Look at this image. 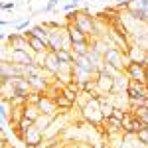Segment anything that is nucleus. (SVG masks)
<instances>
[{"label": "nucleus", "mask_w": 148, "mask_h": 148, "mask_svg": "<svg viewBox=\"0 0 148 148\" xmlns=\"http://www.w3.org/2000/svg\"><path fill=\"white\" fill-rule=\"evenodd\" d=\"M81 111V119H85L87 125L95 126L97 130H101V125H105V116H103V111H101V105H99V97H89V101L85 105L79 107Z\"/></svg>", "instance_id": "nucleus-1"}, {"label": "nucleus", "mask_w": 148, "mask_h": 148, "mask_svg": "<svg viewBox=\"0 0 148 148\" xmlns=\"http://www.w3.org/2000/svg\"><path fill=\"white\" fill-rule=\"evenodd\" d=\"M103 61H105L107 65L114 67L116 71H123V73H125L126 65H128V56H126L123 49H119V47H114V46H109V49H107L105 56H103Z\"/></svg>", "instance_id": "nucleus-2"}, {"label": "nucleus", "mask_w": 148, "mask_h": 148, "mask_svg": "<svg viewBox=\"0 0 148 148\" xmlns=\"http://www.w3.org/2000/svg\"><path fill=\"white\" fill-rule=\"evenodd\" d=\"M4 61H12L16 65H32V63H36L34 53L30 49H10L8 59H4Z\"/></svg>", "instance_id": "nucleus-3"}, {"label": "nucleus", "mask_w": 148, "mask_h": 148, "mask_svg": "<svg viewBox=\"0 0 148 148\" xmlns=\"http://www.w3.org/2000/svg\"><path fill=\"white\" fill-rule=\"evenodd\" d=\"M95 79H97V91L101 93V95H111L114 93V77L113 75H109V73H105V71H97V75H95Z\"/></svg>", "instance_id": "nucleus-4"}, {"label": "nucleus", "mask_w": 148, "mask_h": 148, "mask_svg": "<svg viewBox=\"0 0 148 148\" xmlns=\"http://www.w3.org/2000/svg\"><path fill=\"white\" fill-rule=\"evenodd\" d=\"M125 73H126V77H128V79H134V81H142V83H146V65H144V63L128 61Z\"/></svg>", "instance_id": "nucleus-5"}, {"label": "nucleus", "mask_w": 148, "mask_h": 148, "mask_svg": "<svg viewBox=\"0 0 148 148\" xmlns=\"http://www.w3.org/2000/svg\"><path fill=\"white\" fill-rule=\"evenodd\" d=\"M42 67L46 69V73H47V75L56 77V73L59 71V67H61V61H59V57H57L56 51L47 49L46 57H44V65H42Z\"/></svg>", "instance_id": "nucleus-6"}, {"label": "nucleus", "mask_w": 148, "mask_h": 148, "mask_svg": "<svg viewBox=\"0 0 148 148\" xmlns=\"http://www.w3.org/2000/svg\"><path fill=\"white\" fill-rule=\"evenodd\" d=\"M126 56H128V61H136V63H144V65H148V49L144 46L132 44Z\"/></svg>", "instance_id": "nucleus-7"}, {"label": "nucleus", "mask_w": 148, "mask_h": 148, "mask_svg": "<svg viewBox=\"0 0 148 148\" xmlns=\"http://www.w3.org/2000/svg\"><path fill=\"white\" fill-rule=\"evenodd\" d=\"M67 34H69V38H71L73 44H91V38L85 34L75 22L67 24Z\"/></svg>", "instance_id": "nucleus-8"}, {"label": "nucleus", "mask_w": 148, "mask_h": 148, "mask_svg": "<svg viewBox=\"0 0 148 148\" xmlns=\"http://www.w3.org/2000/svg\"><path fill=\"white\" fill-rule=\"evenodd\" d=\"M38 107H40L42 114H47V116H57V114H61L59 109H57V105H56V99H51L49 95H46V93H44L42 101L38 103Z\"/></svg>", "instance_id": "nucleus-9"}, {"label": "nucleus", "mask_w": 148, "mask_h": 148, "mask_svg": "<svg viewBox=\"0 0 148 148\" xmlns=\"http://www.w3.org/2000/svg\"><path fill=\"white\" fill-rule=\"evenodd\" d=\"M44 138H46V136H44V132H42L38 126H34L32 130H28V132L24 134L22 142H24V146H26V148H36Z\"/></svg>", "instance_id": "nucleus-10"}, {"label": "nucleus", "mask_w": 148, "mask_h": 148, "mask_svg": "<svg viewBox=\"0 0 148 148\" xmlns=\"http://www.w3.org/2000/svg\"><path fill=\"white\" fill-rule=\"evenodd\" d=\"M6 42L12 49H30V44H28V38L22 34V32H14V34L6 36ZM32 51V49H30Z\"/></svg>", "instance_id": "nucleus-11"}, {"label": "nucleus", "mask_w": 148, "mask_h": 148, "mask_svg": "<svg viewBox=\"0 0 148 148\" xmlns=\"http://www.w3.org/2000/svg\"><path fill=\"white\" fill-rule=\"evenodd\" d=\"M26 38H28V44H30V49H32V53H46L49 46H47L44 40H40V38H36L34 34H30V30L28 32H22Z\"/></svg>", "instance_id": "nucleus-12"}, {"label": "nucleus", "mask_w": 148, "mask_h": 148, "mask_svg": "<svg viewBox=\"0 0 148 148\" xmlns=\"http://www.w3.org/2000/svg\"><path fill=\"white\" fill-rule=\"evenodd\" d=\"M56 105H57V109H59V113H69L73 107H77V103H73L69 97H65L63 91L56 97Z\"/></svg>", "instance_id": "nucleus-13"}, {"label": "nucleus", "mask_w": 148, "mask_h": 148, "mask_svg": "<svg viewBox=\"0 0 148 148\" xmlns=\"http://www.w3.org/2000/svg\"><path fill=\"white\" fill-rule=\"evenodd\" d=\"M30 34H34L36 38H40V40H44L47 46H49V28H47L46 24H38L34 28H30Z\"/></svg>", "instance_id": "nucleus-14"}, {"label": "nucleus", "mask_w": 148, "mask_h": 148, "mask_svg": "<svg viewBox=\"0 0 148 148\" xmlns=\"http://www.w3.org/2000/svg\"><path fill=\"white\" fill-rule=\"evenodd\" d=\"M24 116H28V119H32V121H38V119L42 116V111H40V107H38V105L28 103V105L24 107Z\"/></svg>", "instance_id": "nucleus-15"}, {"label": "nucleus", "mask_w": 148, "mask_h": 148, "mask_svg": "<svg viewBox=\"0 0 148 148\" xmlns=\"http://www.w3.org/2000/svg\"><path fill=\"white\" fill-rule=\"evenodd\" d=\"M57 57H59V61H63V63H73V59H75V53L71 51V49H57L56 51Z\"/></svg>", "instance_id": "nucleus-16"}, {"label": "nucleus", "mask_w": 148, "mask_h": 148, "mask_svg": "<svg viewBox=\"0 0 148 148\" xmlns=\"http://www.w3.org/2000/svg\"><path fill=\"white\" fill-rule=\"evenodd\" d=\"M136 138H138V142H140L142 146L148 148V126H146V128H142L140 132H136Z\"/></svg>", "instance_id": "nucleus-17"}, {"label": "nucleus", "mask_w": 148, "mask_h": 148, "mask_svg": "<svg viewBox=\"0 0 148 148\" xmlns=\"http://www.w3.org/2000/svg\"><path fill=\"white\" fill-rule=\"evenodd\" d=\"M24 30H30V20H20L14 26V32H24Z\"/></svg>", "instance_id": "nucleus-18"}, {"label": "nucleus", "mask_w": 148, "mask_h": 148, "mask_svg": "<svg viewBox=\"0 0 148 148\" xmlns=\"http://www.w3.org/2000/svg\"><path fill=\"white\" fill-rule=\"evenodd\" d=\"M57 4H59V0H49L46 6H44V12H53V8H56Z\"/></svg>", "instance_id": "nucleus-19"}, {"label": "nucleus", "mask_w": 148, "mask_h": 148, "mask_svg": "<svg viewBox=\"0 0 148 148\" xmlns=\"http://www.w3.org/2000/svg\"><path fill=\"white\" fill-rule=\"evenodd\" d=\"M77 6H79V4H77V2H73V0H71V2H69V4H63V10H65V12H71V10H79V8H77Z\"/></svg>", "instance_id": "nucleus-20"}, {"label": "nucleus", "mask_w": 148, "mask_h": 148, "mask_svg": "<svg viewBox=\"0 0 148 148\" xmlns=\"http://www.w3.org/2000/svg\"><path fill=\"white\" fill-rule=\"evenodd\" d=\"M14 8H16V4H14V2H4V4H2V10L4 12H14Z\"/></svg>", "instance_id": "nucleus-21"}, {"label": "nucleus", "mask_w": 148, "mask_h": 148, "mask_svg": "<svg viewBox=\"0 0 148 148\" xmlns=\"http://www.w3.org/2000/svg\"><path fill=\"white\" fill-rule=\"evenodd\" d=\"M132 2H136L140 8H144V10L148 12V0H132Z\"/></svg>", "instance_id": "nucleus-22"}, {"label": "nucleus", "mask_w": 148, "mask_h": 148, "mask_svg": "<svg viewBox=\"0 0 148 148\" xmlns=\"http://www.w3.org/2000/svg\"><path fill=\"white\" fill-rule=\"evenodd\" d=\"M77 148H91V144H77Z\"/></svg>", "instance_id": "nucleus-23"}, {"label": "nucleus", "mask_w": 148, "mask_h": 148, "mask_svg": "<svg viewBox=\"0 0 148 148\" xmlns=\"http://www.w3.org/2000/svg\"><path fill=\"white\" fill-rule=\"evenodd\" d=\"M59 148H63L61 144H59ZM67 148H77V144H73V146H67Z\"/></svg>", "instance_id": "nucleus-24"}, {"label": "nucleus", "mask_w": 148, "mask_h": 148, "mask_svg": "<svg viewBox=\"0 0 148 148\" xmlns=\"http://www.w3.org/2000/svg\"><path fill=\"white\" fill-rule=\"evenodd\" d=\"M146 79H148V65H146Z\"/></svg>", "instance_id": "nucleus-25"}]
</instances>
